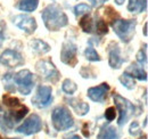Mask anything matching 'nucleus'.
Masks as SVG:
<instances>
[{
  "instance_id": "ddd939ff",
  "label": "nucleus",
  "mask_w": 148,
  "mask_h": 139,
  "mask_svg": "<svg viewBox=\"0 0 148 139\" xmlns=\"http://www.w3.org/2000/svg\"><path fill=\"white\" fill-rule=\"evenodd\" d=\"M108 63L112 69H120L124 63V58L121 57L120 48L116 43H112V47L108 49Z\"/></svg>"
},
{
  "instance_id": "473e14b6",
  "label": "nucleus",
  "mask_w": 148,
  "mask_h": 139,
  "mask_svg": "<svg viewBox=\"0 0 148 139\" xmlns=\"http://www.w3.org/2000/svg\"><path fill=\"white\" fill-rule=\"evenodd\" d=\"M66 139H81V137H79V136L74 135V136H71V137H69V138H66Z\"/></svg>"
},
{
  "instance_id": "20e7f679",
  "label": "nucleus",
  "mask_w": 148,
  "mask_h": 139,
  "mask_svg": "<svg viewBox=\"0 0 148 139\" xmlns=\"http://www.w3.org/2000/svg\"><path fill=\"white\" fill-rule=\"evenodd\" d=\"M113 98H114V103L116 106V111L120 113L117 124L119 125H124L127 122L129 121L130 118L132 116V114L134 112V106L131 102H129L128 99H125L124 97H122L119 94H114Z\"/></svg>"
},
{
  "instance_id": "1a4fd4ad",
  "label": "nucleus",
  "mask_w": 148,
  "mask_h": 139,
  "mask_svg": "<svg viewBox=\"0 0 148 139\" xmlns=\"http://www.w3.org/2000/svg\"><path fill=\"white\" fill-rule=\"evenodd\" d=\"M0 64L7 67H17L24 64V58L16 50L6 49L0 55Z\"/></svg>"
},
{
  "instance_id": "e433bc0d",
  "label": "nucleus",
  "mask_w": 148,
  "mask_h": 139,
  "mask_svg": "<svg viewBox=\"0 0 148 139\" xmlns=\"http://www.w3.org/2000/svg\"><path fill=\"white\" fill-rule=\"evenodd\" d=\"M0 139H1V138H0Z\"/></svg>"
},
{
  "instance_id": "6ab92c4d",
  "label": "nucleus",
  "mask_w": 148,
  "mask_h": 139,
  "mask_svg": "<svg viewBox=\"0 0 148 139\" xmlns=\"http://www.w3.org/2000/svg\"><path fill=\"white\" fill-rule=\"evenodd\" d=\"M62 90L67 95H73L74 92L77 90V86L74 83L72 80L66 79V80H64V82L62 85Z\"/></svg>"
},
{
  "instance_id": "4be33fe9",
  "label": "nucleus",
  "mask_w": 148,
  "mask_h": 139,
  "mask_svg": "<svg viewBox=\"0 0 148 139\" xmlns=\"http://www.w3.org/2000/svg\"><path fill=\"white\" fill-rule=\"evenodd\" d=\"M120 81H121V83L124 86V87L127 88V89H133L134 86H136V83H134V80H133V78H131L129 74H127L125 72L120 76Z\"/></svg>"
},
{
  "instance_id": "423d86ee",
  "label": "nucleus",
  "mask_w": 148,
  "mask_h": 139,
  "mask_svg": "<svg viewBox=\"0 0 148 139\" xmlns=\"http://www.w3.org/2000/svg\"><path fill=\"white\" fill-rule=\"evenodd\" d=\"M38 73L43 76V79L50 81V82H57L59 80L60 73L58 72V70L56 69V66L49 61H40L38 62L36 65Z\"/></svg>"
},
{
  "instance_id": "2eb2a0df",
  "label": "nucleus",
  "mask_w": 148,
  "mask_h": 139,
  "mask_svg": "<svg viewBox=\"0 0 148 139\" xmlns=\"http://www.w3.org/2000/svg\"><path fill=\"white\" fill-rule=\"evenodd\" d=\"M147 8V0H129L128 10L130 13L139 14L145 12Z\"/></svg>"
},
{
  "instance_id": "7ed1b4c3",
  "label": "nucleus",
  "mask_w": 148,
  "mask_h": 139,
  "mask_svg": "<svg viewBox=\"0 0 148 139\" xmlns=\"http://www.w3.org/2000/svg\"><path fill=\"white\" fill-rule=\"evenodd\" d=\"M137 25L136 19H116L112 26L116 35L123 41L129 42L134 34V29Z\"/></svg>"
},
{
  "instance_id": "aec40b11",
  "label": "nucleus",
  "mask_w": 148,
  "mask_h": 139,
  "mask_svg": "<svg viewBox=\"0 0 148 139\" xmlns=\"http://www.w3.org/2000/svg\"><path fill=\"white\" fill-rule=\"evenodd\" d=\"M2 100H3V104L6 106H8L9 108H18L22 105L19 104V100L16 97H13V96H9V95H5L2 97Z\"/></svg>"
},
{
  "instance_id": "a211bd4d",
  "label": "nucleus",
  "mask_w": 148,
  "mask_h": 139,
  "mask_svg": "<svg viewBox=\"0 0 148 139\" xmlns=\"http://www.w3.org/2000/svg\"><path fill=\"white\" fill-rule=\"evenodd\" d=\"M31 46H32V49L38 54H46V52L50 50V46L47 42H45L42 40H39V39L33 40Z\"/></svg>"
},
{
  "instance_id": "9d476101",
  "label": "nucleus",
  "mask_w": 148,
  "mask_h": 139,
  "mask_svg": "<svg viewBox=\"0 0 148 139\" xmlns=\"http://www.w3.org/2000/svg\"><path fill=\"white\" fill-rule=\"evenodd\" d=\"M76 52L77 48L76 45L72 41H66L63 45L62 52H60V59L64 64L74 66L76 64Z\"/></svg>"
},
{
  "instance_id": "a878e982",
  "label": "nucleus",
  "mask_w": 148,
  "mask_h": 139,
  "mask_svg": "<svg viewBox=\"0 0 148 139\" xmlns=\"http://www.w3.org/2000/svg\"><path fill=\"white\" fill-rule=\"evenodd\" d=\"M103 139H119V135H117V131L115 128L113 127H108L104 135H103Z\"/></svg>"
},
{
  "instance_id": "412c9836",
  "label": "nucleus",
  "mask_w": 148,
  "mask_h": 139,
  "mask_svg": "<svg viewBox=\"0 0 148 139\" xmlns=\"http://www.w3.org/2000/svg\"><path fill=\"white\" fill-rule=\"evenodd\" d=\"M80 26L84 32L90 33L92 30V19L89 15H84L80 21Z\"/></svg>"
},
{
  "instance_id": "4468645a",
  "label": "nucleus",
  "mask_w": 148,
  "mask_h": 139,
  "mask_svg": "<svg viewBox=\"0 0 148 139\" xmlns=\"http://www.w3.org/2000/svg\"><path fill=\"white\" fill-rule=\"evenodd\" d=\"M127 74H129L131 78H136L140 81H146L147 80V73L145 72V70L143 69V66H139L137 64H132L129 69L125 71Z\"/></svg>"
},
{
  "instance_id": "f257e3e1",
  "label": "nucleus",
  "mask_w": 148,
  "mask_h": 139,
  "mask_svg": "<svg viewBox=\"0 0 148 139\" xmlns=\"http://www.w3.org/2000/svg\"><path fill=\"white\" fill-rule=\"evenodd\" d=\"M41 17L46 28L49 31H58L60 28L66 26L69 23V18L66 16V14L57 3H51L47 6L42 10Z\"/></svg>"
},
{
  "instance_id": "5701e85b",
  "label": "nucleus",
  "mask_w": 148,
  "mask_h": 139,
  "mask_svg": "<svg viewBox=\"0 0 148 139\" xmlns=\"http://www.w3.org/2000/svg\"><path fill=\"white\" fill-rule=\"evenodd\" d=\"M84 55H86L87 59H88V61H90V62H99V61H100V57H99L98 52H96V50H95V48L91 47V46H89V47L86 49Z\"/></svg>"
},
{
  "instance_id": "f3484780",
  "label": "nucleus",
  "mask_w": 148,
  "mask_h": 139,
  "mask_svg": "<svg viewBox=\"0 0 148 139\" xmlns=\"http://www.w3.org/2000/svg\"><path fill=\"white\" fill-rule=\"evenodd\" d=\"M38 5H39V0H19L17 7L22 12L31 13L37 9Z\"/></svg>"
},
{
  "instance_id": "f03ea898",
  "label": "nucleus",
  "mask_w": 148,
  "mask_h": 139,
  "mask_svg": "<svg viewBox=\"0 0 148 139\" xmlns=\"http://www.w3.org/2000/svg\"><path fill=\"white\" fill-rule=\"evenodd\" d=\"M51 121H53V127L57 131H65L72 128L74 124L73 116L71 115L70 111L64 106H58L53 111Z\"/></svg>"
},
{
  "instance_id": "9b49d317",
  "label": "nucleus",
  "mask_w": 148,
  "mask_h": 139,
  "mask_svg": "<svg viewBox=\"0 0 148 139\" xmlns=\"http://www.w3.org/2000/svg\"><path fill=\"white\" fill-rule=\"evenodd\" d=\"M14 24L18 29L23 30L25 33H27V34H31L37 30L36 19L33 17H31V16H27V15H17V16H15Z\"/></svg>"
},
{
  "instance_id": "c756f323",
  "label": "nucleus",
  "mask_w": 148,
  "mask_h": 139,
  "mask_svg": "<svg viewBox=\"0 0 148 139\" xmlns=\"http://www.w3.org/2000/svg\"><path fill=\"white\" fill-rule=\"evenodd\" d=\"M90 2H91V5H92L93 7H100L104 2H106L107 0H89Z\"/></svg>"
},
{
  "instance_id": "72a5a7b5",
  "label": "nucleus",
  "mask_w": 148,
  "mask_h": 139,
  "mask_svg": "<svg viewBox=\"0 0 148 139\" xmlns=\"http://www.w3.org/2000/svg\"><path fill=\"white\" fill-rule=\"evenodd\" d=\"M144 34L147 35V23L145 24V30H144Z\"/></svg>"
},
{
  "instance_id": "cd10ccee",
  "label": "nucleus",
  "mask_w": 148,
  "mask_h": 139,
  "mask_svg": "<svg viewBox=\"0 0 148 139\" xmlns=\"http://www.w3.org/2000/svg\"><path fill=\"white\" fill-rule=\"evenodd\" d=\"M141 132V130H140V127H139V124H138V122H132V124H131V127H130V135H132V136H138L139 133Z\"/></svg>"
},
{
  "instance_id": "39448f33",
  "label": "nucleus",
  "mask_w": 148,
  "mask_h": 139,
  "mask_svg": "<svg viewBox=\"0 0 148 139\" xmlns=\"http://www.w3.org/2000/svg\"><path fill=\"white\" fill-rule=\"evenodd\" d=\"M14 83L17 85V89L23 95H30L33 89V74L29 70H22L13 76Z\"/></svg>"
},
{
  "instance_id": "b1692460",
  "label": "nucleus",
  "mask_w": 148,
  "mask_h": 139,
  "mask_svg": "<svg viewBox=\"0 0 148 139\" xmlns=\"http://www.w3.org/2000/svg\"><path fill=\"white\" fill-rule=\"evenodd\" d=\"M91 9V7L87 3H79L74 7V14L75 16H81V15H84L87 13H89Z\"/></svg>"
},
{
  "instance_id": "393cba45",
  "label": "nucleus",
  "mask_w": 148,
  "mask_h": 139,
  "mask_svg": "<svg viewBox=\"0 0 148 139\" xmlns=\"http://www.w3.org/2000/svg\"><path fill=\"white\" fill-rule=\"evenodd\" d=\"M137 61L140 65L147 64V45H144V49H140L137 54Z\"/></svg>"
},
{
  "instance_id": "bb28decb",
  "label": "nucleus",
  "mask_w": 148,
  "mask_h": 139,
  "mask_svg": "<svg viewBox=\"0 0 148 139\" xmlns=\"http://www.w3.org/2000/svg\"><path fill=\"white\" fill-rule=\"evenodd\" d=\"M96 29H97V32L99 34H106L108 32V28H107V24L104 19H98L97 23H96Z\"/></svg>"
},
{
  "instance_id": "2f4dec72",
  "label": "nucleus",
  "mask_w": 148,
  "mask_h": 139,
  "mask_svg": "<svg viewBox=\"0 0 148 139\" xmlns=\"http://www.w3.org/2000/svg\"><path fill=\"white\" fill-rule=\"evenodd\" d=\"M124 1H125V0H115V2H116V3L119 5V6L123 5V3H124Z\"/></svg>"
},
{
  "instance_id": "f8f14e48",
  "label": "nucleus",
  "mask_w": 148,
  "mask_h": 139,
  "mask_svg": "<svg viewBox=\"0 0 148 139\" xmlns=\"http://www.w3.org/2000/svg\"><path fill=\"white\" fill-rule=\"evenodd\" d=\"M108 90H110V86L107 83H101L98 87H92L90 89H88L87 95L92 102L100 103V102H103L105 99Z\"/></svg>"
},
{
  "instance_id": "f704fd0d",
  "label": "nucleus",
  "mask_w": 148,
  "mask_h": 139,
  "mask_svg": "<svg viewBox=\"0 0 148 139\" xmlns=\"http://www.w3.org/2000/svg\"><path fill=\"white\" fill-rule=\"evenodd\" d=\"M10 139H19V138H10Z\"/></svg>"
},
{
  "instance_id": "0eeeda50",
  "label": "nucleus",
  "mask_w": 148,
  "mask_h": 139,
  "mask_svg": "<svg viewBox=\"0 0 148 139\" xmlns=\"http://www.w3.org/2000/svg\"><path fill=\"white\" fill-rule=\"evenodd\" d=\"M41 128H42V121H41L40 116L37 114H32L29 119H26L19 125L16 129V131L25 135V136H31L33 133L39 132L41 130Z\"/></svg>"
},
{
  "instance_id": "c9c22d12",
  "label": "nucleus",
  "mask_w": 148,
  "mask_h": 139,
  "mask_svg": "<svg viewBox=\"0 0 148 139\" xmlns=\"http://www.w3.org/2000/svg\"><path fill=\"white\" fill-rule=\"evenodd\" d=\"M0 122H1V116H0Z\"/></svg>"
},
{
  "instance_id": "7c9ffc66",
  "label": "nucleus",
  "mask_w": 148,
  "mask_h": 139,
  "mask_svg": "<svg viewBox=\"0 0 148 139\" xmlns=\"http://www.w3.org/2000/svg\"><path fill=\"white\" fill-rule=\"evenodd\" d=\"M3 40H5V34H3V28L0 25V47H1V45H2V42H3Z\"/></svg>"
},
{
  "instance_id": "dca6fc26",
  "label": "nucleus",
  "mask_w": 148,
  "mask_h": 139,
  "mask_svg": "<svg viewBox=\"0 0 148 139\" xmlns=\"http://www.w3.org/2000/svg\"><path fill=\"white\" fill-rule=\"evenodd\" d=\"M69 104L73 107L75 113H76L77 115H80V116L86 115V114L89 112V108H90L89 105L87 104V103H83V102H81V100H79V99H70V100H69Z\"/></svg>"
},
{
  "instance_id": "c85d7f7f",
  "label": "nucleus",
  "mask_w": 148,
  "mask_h": 139,
  "mask_svg": "<svg viewBox=\"0 0 148 139\" xmlns=\"http://www.w3.org/2000/svg\"><path fill=\"white\" fill-rule=\"evenodd\" d=\"M115 112H116V109H115L114 107H110V108L106 109V112H105V118H106L107 121H113V120L115 119V114H116Z\"/></svg>"
},
{
  "instance_id": "6e6552de",
  "label": "nucleus",
  "mask_w": 148,
  "mask_h": 139,
  "mask_svg": "<svg viewBox=\"0 0 148 139\" xmlns=\"http://www.w3.org/2000/svg\"><path fill=\"white\" fill-rule=\"evenodd\" d=\"M53 102V89L49 86H40L32 103L39 108H45Z\"/></svg>"
}]
</instances>
